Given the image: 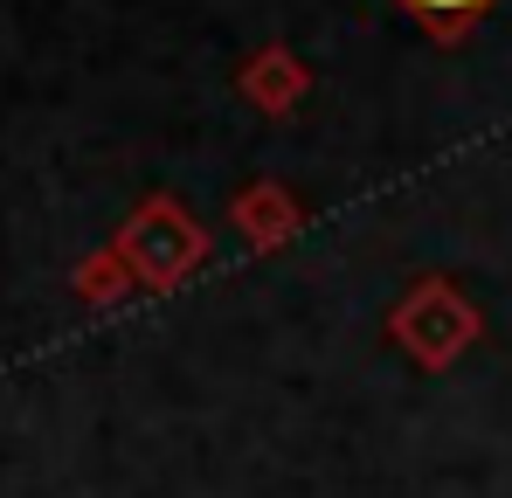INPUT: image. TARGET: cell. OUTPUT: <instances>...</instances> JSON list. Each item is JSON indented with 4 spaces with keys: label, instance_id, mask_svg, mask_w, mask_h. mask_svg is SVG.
Returning <instances> with one entry per match:
<instances>
[{
    "label": "cell",
    "instance_id": "6da1fadb",
    "mask_svg": "<svg viewBox=\"0 0 512 498\" xmlns=\"http://www.w3.org/2000/svg\"><path fill=\"white\" fill-rule=\"evenodd\" d=\"M125 256L139 263V277H146V284H180V277L208 256V236L187 222V208H180V201H146V208L132 215Z\"/></svg>",
    "mask_w": 512,
    "mask_h": 498
},
{
    "label": "cell",
    "instance_id": "7a4b0ae2",
    "mask_svg": "<svg viewBox=\"0 0 512 498\" xmlns=\"http://www.w3.org/2000/svg\"><path fill=\"white\" fill-rule=\"evenodd\" d=\"M402 14H416L436 42H457V35H471L485 14H492V0H395Z\"/></svg>",
    "mask_w": 512,
    "mask_h": 498
}]
</instances>
